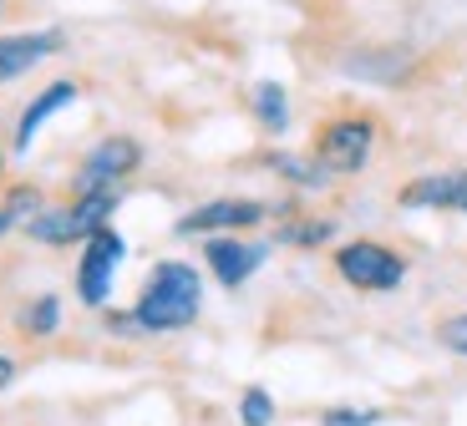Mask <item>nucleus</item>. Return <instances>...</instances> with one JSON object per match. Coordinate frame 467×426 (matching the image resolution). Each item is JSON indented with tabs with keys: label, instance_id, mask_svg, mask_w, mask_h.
Returning a JSON list of instances; mask_svg holds the SVG:
<instances>
[{
	"label": "nucleus",
	"instance_id": "f257e3e1",
	"mask_svg": "<svg viewBox=\"0 0 467 426\" xmlns=\"http://www.w3.org/2000/svg\"><path fill=\"white\" fill-rule=\"evenodd\" d=\"M199 310H203V279H199V269L183 265V259L152 265L148 285H142L138 300H132V320L148 335L188 330V325L199 320Z\"/></svg>",
	"mask_w": 467,
	"mask_h": 426
},
{
	"label": "nucleus",
	"instance_id": "f03ea898",
	"mask_svg": "<svg viewBox=\"0 0 467 426\" xmlns=\"http://www.w3.org/2000/svg\"><path fill=\"white\" fill-rule=\"evenodd\" d=\"M407 269H411L407 254L381 239H350L336 249V275L361 295H391L407 279Z\"/></svg>",
	"mask_w": 467,
	"mask_h": 426
},
{
	"label": "nucleus",
	"instance_id": "7ed1b4c3",
	"mask_svg": "<svg viewBox=\"0 0 467 426\" xmlns=\"http://www.w3.org/2000/svg\"><path fill=\"white\" fill-rule=\"evenodd\" d=\"M376 152V122L371 117H336L316 132V158L326 162V173H361Z\"/></svg>",
	"mask_w": 467,
	"mask_h": 426
},
{
	"label": "nucleus",
	"instance_id": "20e7f679",
	"mask_svg": "<svg viewBox=\"0 0 467 426\" xmlns=\"http://www.w3.org/2000/svg\"><path fill=\"white\" fill-rule=\"evenodd\" d=\"M128 259V244H122V234L107 223V229H97L92 239L82 244V265H77V295H82L87 310H107V300H112V279H117V265Z\"/></svg>",
	"mask_w": 467,
	"mask_h": 426
},
{
	"label": "nucleus",
	"instance_id": "39448f33",
	"mask_svg": "<svg viewBox=\"0 0 467 426\" xmlns=\"http://www.w3.org/2000/svg\"><path fill=\"white\" fill-rule=\"evenodd\" d=\"M269 208L259 203V198H213V203H199V208H188L183 219L173 223L183 239H193V234H244L254 229V223H265Z\"/></svg>",
	"mask_w": 467,
	"mask_h": 426
},
{
	"label": "nucleus",
	"instance_id": "423d86ee",
	"mask_svg": "<svg viewBox=\"0 0 467 426\" xmlns=\"http://www.w3.org/2000/svg\"><path fill=\"white\" fill-rule=\"evenodd\" d=\"M142 162V148L132 138H102L92 152L82 158V168H77V193H97V188H117L128 173H138Z\"/></svg>",
	"mask_w": 467,
	"mask_h": 426
},
{
	"label": "nucleus",
	"instance_id": "0eeeda50",
	"mask_svg": "<svg viewBox=\"0 0 467 426\" xmlns=\"http://www.w3.org/2000/svg\"><path fill=\"white\" fill-rule=\"evenodd\" d=\"M203 265H209V275L219 279L223 289H239L244 279H254L259 265H265V244H249V239H239V234H213V239L203 244Z\"/></svg>",
	"mask_w": 467,
	"mask_h": 426
},
{
	"label": "nucleus",
	"instance_id": "6e6552de",
	"mask_svg": "<svg viewBox=\"0 0 467 426\" xmlns=\"http://www.w3.org/2000/svg\"><path fill=\"white\" fill-rule=\"evenodd\" d=\"M401 208H442V213H467V168L457 173H427L411 178L397 193Z\"/></svg>",
	"mask_w": 467,
	"mask_h": 426
},
{
	"label": "nucleus",
	"instance_id": "1a4fd4ad",
	"mask_svg": "<svg viewBox=\"0 0 467 426\" xmlns=\"http://www.w3.org/2000/svg\"><path fill=\"white\" fill-rule=\"evenodd\" d=\"M51 51H61V31H5L0 36V87L41 67Z\"/></svg>",
	"mask_w": 467,
	"mask_h": 426
},
{
	"label": "nucleus",
	"instance_id": "9d476101",
	"mask_svg": "<svg viewBox=\"0 0 467 426\" xmlns=\"http://www.w3.org/2000/svg\"><path fill=\"white\" fill-rule=\"evenodd\" d=\"M77 102V81H51L41 97H31V107L21 112V122H16V152H26L36 142V132L51 122V117L61 112V107H71Z\"/></svg>",
	"mask_w": 467,
	"mask_h": 426
},
{
	"label": "nucleus",
	"instance_id": "9b49d317",
	"mask_svg": "<svg viewBox=\"0 0 467 426\" xmlns=\"http://www.w3.org/2000/svg\"><path fill=\"white\" fill-rule=\"evenodd\" d=\"M249 107H254V122L265 127L269 138H280L285 127H290V92H285L280 81H259L254 92H249Z\"/></svg>",
	"mask_w": 467,
	"mask_h": 426
},
{
	"label": "nucleus",
	"instance_id": "f8f14e48",
	"mask_svg": "<svg viewBox=\"0 0 467 426\" xmlns=\"http://www.w3.org/2000/svg\"><path fill=\"white\" fill-rule=\"evenodd\" d=\"M265 162L285 178V183H295V188H326V183H330V173H326V162H320V158H300V152H269Z\"/></svg>",
	"mask_w": 467,
	"mask_h": 426
},
{
	"label": "nucleus",
	"instance_id": "ddd939ff",
	"mask_svg": "<svg viewBox=\"0 0 467 426\" xmlns=\"http://www.w3.org/2000/svg\"><path fill=\"white\" fill-rule=\"evenodd\" d=\"M16 325H21V335H31V340H47V335L61 330V300L57 295H36V300L21 305Z\"/></svg>",
	"mask_w": 467,
	"mask_h": 426
},
{
	"label": "nucleus",
	"instance_id": "4468645a",
	"mask_svg": "<svg viewBox=\"0 0 467 426\" xmlns=\"http://www.w3.org/2000/svg\"><path fill=\"white\" fill-rule=\"evenodd\" d=\"M26 234H31L36 244H77L82 239V229H77V219H71V208H41L31 223H26Z\"/></svg>",
	"mask_w": 467,
	"mask_h": 426
},
{
	"label": "nucleus",
	"instance_id": "2eb2a0df",
	"mask_svg": "<svg viewBox=\"0 0 467 426\" xmlns=\"http://www.w3.org/2000/svg\"><path fill=\"white\" fill-rule=\"evenodd\" d=\"M336 239V223L330 219H295L280 229V244H295V249H316V244Z\"/></svg>",
	"mask_w": 467,
	"mask_h": 426
},
{
	"label": "nucleus",
	"instance_id": "dca6fc26",
	"mask_svg": "<svg viewBox=\"0 0 467 426\" xmlns=\"http://www.w3.org/2000/svg\"><path fill=\"white\" fill-rule=\"evenodd\" d=\"M239 426H275V396L265 386H244V396H239Z\"/></svg>",
	"mask_w": 467,
	"mask_h": 426
},
{
	"label": "nucleus",
	"instance_id": "f3484780",
	"mask_svg": "<svg viewBox=\"0 0 467 426\" xmlns=\"http://www.w3.org/2000/svg\"><path fill=\"white\" fill-rule=\"evenodd\" d=\"M437 346L447 350V356L467 360V310H452L437 320Z\"/></svg>",
	"mask_w": 467,
	"mask_h": 426
},
{
	"label": "nucleus",
	"instance_id": "a211bd4d",
	"mask_svg": "<svg viewBox=\"0 0 467 426\" xmlns=\"http://www.w3.org/2000/svg\"><path fill=\"white\" fill-rule=\"evenodd\" d=\"M320 426H381V411L376 406H326Z\"/></svg>",
	"mask_w": 467,
	"mask_h": 426
},
{
	"label": "nucleus",
	"instance_id": "6ab92c4d",
	"mask_svg": "<svg viewBox=\"0 0 467 426\" xmlns=\"http://www.w3.org/2000/svg\"><path fill=\"white\" fill-rule=\"evenodd\" d=\"M16 376H21L16 356H5V350H0V391H11V386H16Z\"/></svg>",
	"mask_w": 467,
	"mask_h": 426
},
{
	"label": "nucleus",
	"instance_id": "aec40b11",
	"mask_svg": "<svg viewBox=\"0 0 467 426\" xmlns=\"http://www.w3.org/2000/svg\"><path fill=\"white\" fill-rule=\"evenodd\" d=\"M16 229V219H11V208H0V239H5V234Z\"/></svg>",
	"mask_w": 467,
	"mask_h": 426
},
{
	"label": "nucleus",
	"instance_id": "412c9836",
	"mask_svg": "<svg viewBox=\"0 0 467 426\" xmlns=\"http://www.w3.org/2000/svg\"><path fill=\"white\" fill-rule=\"evenodd\" d=\"M0 173H5V158H0Z\"/></svg>",
	"mask_w": 467,
	"mask_h": 426
}]
</instances>
